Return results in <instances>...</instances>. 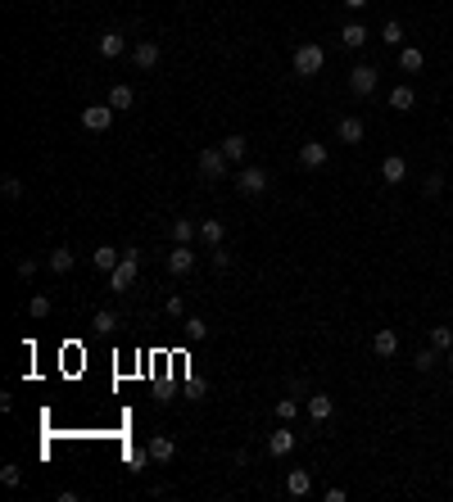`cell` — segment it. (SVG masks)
Masks as SVG:
<instances>
[{"instance_id":"obj_13","label":"cell","mask_w":453,"mask_h":502,"mask_svg":"<svg viewBox=\"0 0 453 502\" xmlns=\"http://www.w3.org/2000/svg\"><path fill=\"white\" fill-rule=\"evenodd\" d=\"M132 64H137L141 72H150L159 64V45L154 41H137V45H132Z\"/></svg>"},{"instance_id":"obj_42","label":"cell","mask_w":453,"mask_h":502,"mask_svg":"<svg viewBox=\"0 0 453 502\" xmlns=\"http://www.w3.org/2000/svg\"><path fill=\"white\" fill-rule=\"evenodd\" d=\"M449 136H453V127H449Z\"/></svg>"},{"instance_id":"obj_8","label":"cell","mask_w":453,"mask_h":502,"mask_svg":"<svg viewBox=\"0 0 453 502\" xmlns=\"http://www.w3.org/2000/svg\"><path fill=\"white\" fill-rule=\"evenodd\" d=\"M304 412H309L313 425H322V421H331V416H336V403H331V394H309Z\"/></svg>"},{"instance_id":"obj_29","label":"cell","mask_w":453,"mask_h":502,"mask_svg":"<svg viewBox=\"0 0 453 502\" xmlns=\"http://www.w3.org/2000/svg\"><path fill=\"white\" fill-rule=\"evenodd\" d=\"M431 349H439V353L453 349V326H431Z\"/></svg>"},{"instance_id":"obj_24","label":"cell","mask_w":453,"mask_h":502,"mask_svg":"<svg viewBox=\"0 0 453 502\" xmlns=\"http://www.w3.org/2000/svg\"><path fill=\"white\" fill-rule=\"evenodd\" d=\"M195 236H200V227L191 217H173V244H191Z\"/></svg>"},{"instance_id":"obj_32","label":"cell","mask_w":453,"mask_h":502,"mask_svg":"<svg viewBox=\"0 0 453 502\" xmlns=\"http://www.w3.org/2000/svg\"><path fill=\"white\" fill-rule=\"evenodd\" d=\"M0 190H5V200H23V181L14 173H5L0 177Z\"/></svg>"},{"instance_id":"obj_5","label":"cell","mask_w":453,"mask_h":502,"mask_svg":"<svg viewBox=\"0 0 453 502\" xmlns=\"http://www.w3.org/2000/svg\"><path fill=\"white\" fill-rule=\"evenodd\" d=\"M227 168H231V158L218 150V145H209V150H200V173L209 177V181H223L227 177Z\"/></svg>"},{"instance_id":"obj_30","label":"cell","mask_w":453,"mask_h":502,"mask_svg":"<svg viewBox=\"0 0 453 502\" xmlns=\"http://www.w3.org/2000/svg\"><path fill=\"white\" fill-rule=\"evenodd\" d=\"M28 317H32V322H46V317H50V299H46V295H32V299H28Z\"/></svg>"},{"instance_id":"obj_40","label":"cell","mask_w":453,"mask_h":502,"mask_svg":"<svg viewBox=\"0 0 453 502\" xmlns=\"http://www.w3.org/2000/svg\"><path fill=\"white\" fill-rule=\"evenodd\" d=\"M340 5H349V9H367L372 0H340Z\"/></svg>"},{"instance_id":"obj_41","label":"cell","mask_w":453,"mask_h":502,"mask_svg":"<svg viewBox=\"0 0 453 502\" xmlns=\"http://www.w3.org/2000/svg\"><path fill=\"white\" fill-rule=\"evenodd\" d=\"M444 362H449V371H453V349H449V353H444Z\"/></svg>"},{"instance_id":"obj_34","label":"cell","mask_w":453,"mask_h":502,"mask_svg":"<svg viewBox=\"0 0 453 502\" xmlns=\"http://www.w3.org/2000/svg\"><path fill=\"white\" fill-rule=\"evenodd\" d=\"M95 330H118V312L114 308H100V312H95Z\"/></svg>"},{"instance_id":"obj_28","label":"cell","mask_w":453,"mask_h":502,"mask_svg":"<svg viewBox=\"0 0 453 502\" xmlns=\"http://www.w3.org/2000/svg\"><path fill=\"white\" fill-rule=\"evenodd\" d=\"M381 41H385V45H395V50L403 45V23H399V18H385V28H381Z\"/></svg>"},{"instance_id":"obj_22","label":"cell","mask_w":453,"mask_h":502,"mask_svg":"<svg viewBox=\"0 0 453 502\" xmlns=\"http://www.w3.org/2000/svg\"><path fill=\"white\" fill-rule=\"evenodd\" d=\"M218 150H223V154L231 158V163H240L250 145H245V136H240V131H231V136H223V145H218Z\"/></svg>"},{"instance_id":"obj_12","label":"cell","mask_w":453,"mask_h":502,"mask_svg":"<svg viewBox=\"0 0 453 502\" xmlns=\"http://www.w3.org/2000/svg\"><path fill=\"white\" fill-rule=\"evenodd\" d=\"M336 136H340V141H345V145H358V141L367 136V127H363V118H353V114H349V118H340V122H336Z\"/></svg>"},{"instance_id":"obj_31","label":"cell","mask_w":453,"mask_h":502,"mask_svg":"<svg viewBox=\"0 0 453 502\" xmlns=\"http://www.w3.org/2000/svg\"><path fill=\"white\" fill-rule=\"evenodd\" d=\"M295 416H299V403H295V398H277V421H286V425H290Z\"/></svg>"},{"instance_id":"obj_15","label":"cell","mask_w":453,"mask_h":502,"mask_svg":"<svg viewBox=\"0 0 453 502\" xmlns=\"http://www.w3.org/2000/svg\"><path fill=\"white\" fill-rule=\"evenodd\" d=\"M372 353H376V358H395V353H399V335H395V330H376V335H372Z\"/></svg>"},{"instance_id":"obj_23","label":"cell","mask_w":453,"mask_h":502,"mask_svg":"<svg viewBox=\"0 0 453 502\" xmlns=\"http://www.w3.org/2000/svg\"><path fill=\"white\" fill-rule=\"evenodd\" d=\"M200 240L209 244V249H218V244L227 240V231H223V222H218V217H209V222H200Z\"/></svg>"},{"instance_id":"obj_17","label":"cell","mask_w":453,"mask_h":502,"mask_svg":"<svg viewBox=\"0 0 453 502\" xmlns=\"http://www.w3.org/2000/svg\"><path fill=\"white\" fill-rule=\"evenodd\" d=\"M367 36H372V32H367V28H363L358 18H353V23H345V28H340V41H345L349 50H363V45H367Z\"/></svg>"},{"instance_id":"obj_20","label":"cell","mask_w":453,"mask_h":502,"mask_svg":"<svg viewBox=\"0 0 453 502\" xmlns=\"http://www.w3.org/2000/svg\"><path fill=\"white\" fill-rule=\"evenodd\" d=\"M286 493H290V498L313 493V475H309V471H290V475H286Z\"/></svg>"},{"instance_id":"obj_16","label":"cell","mask_w":453,"mask_h":502,"mask_svg":"<svg viewBox=\"0 0 453 502\" xmlns=\"http://www.w3.org/2000/svg\"><path fill=\"white\" fill-rule=\"evenodd\" d=\"M118 263H122V249H109V244H100V249L91 253V267H95V272H105V276L114 272Z\"/></svg>"},{"instance_id":"obj_33","label":"cell","mask_w":453,"mask_h":502,"mask_svg":"<svg viewBox=\"0 0 453 502\" xmlns=\"http://www.w3.org/2000/svg\"><path fill=\"white\" fill-rule=\"evenodd\" d=\"M435 362H439V349H431V344H426V349L417 353V358H412V366H417V371H431Z\"/></svg>"},{"instance_id":"obj_27","label":"cell","mask_w":453,"mask_h":502,"mask_svg":"<svg viewBox=\"0 0 453 502\" xmlns=\"http://www.w3.org/2000/svg\"><path fill=\"white\" fill-rule=\"evenodd\" d=\"M109 104H114V109H132V104H137V91H132V87H122V82H118V87L109 91Z\"/></svg>"},{"instance_id":"obj_11","label":"cell","mask_w":453,"mask_h":502,"mask_svg":"<svg viewBox=\"0 0 453 502\" xmlns=\"http://www.w3.org/2000/svg\"><path fill=\"white\" fill-rule=\"evenodd\" d=\"M326 158H331V154H326L322 141H304V145H299V163H304V168H326Z\"/></svg>"},{"instance_id":"obj_18","label":"cell","mask_w":453,"mask_h":502,"mask_svg":"<svg viewBox=\"0 0 453 502\" xmlns=\"http://www.w3.org/2000/svg\"><path fill=\"white\" fill-rule=\"evenodd\" d=\"M399 68L403 72H422L426 68V50H417V45H399Z\"/></svg>"},{"instance_id":"obj_25","label":"cell","mask_w":453,"mask_h":502,"mask_svg":"<svg viewBox=\"0 0 453 502\" xmlns=\"http://www.w3.org/2000/svg\"><path fill=\"white\" fill-rule=\"evenodd\" d=\"M73 263H78V258H73V249H50V258H46V267H50V272H59V276L73 272Z\"/></svg>"},{"instance_id":"obj_2","label":"cell","mask_w":453,"mask_h":502,"mask_svg":"<svg viewBox=\"0 0 453 502\" xmlns=\"http://www.w3.org/2000/svg\"><path fill=\"white\" fill-rule=\"evenodd\" d=\"M290 64H295V77H317L322 64H326V50L317 41H304V45H295V59H290Z\"/></svg>"},{"instance_id":"obj_1","label":"cell","mask_w":453,"mask_h":502,"mask_svg":"<svg viewBox=\"0 0 453 502\" xmlns=\"http://www.w3.org/2000/svg\"><path fill=\"white\" fill-rule=\"evenodd\" d=\"M137 267H141V249L132 244V249H122V263L109 272V290H114V295H127V290L137 285Z\"/></svg>"},{"instance_id":"obj_38","label":"cell","mask_w":453,"mask_h":502,"mask_svg":"<svg viewBox=\"0 0 453 502\" xmlns=\"http://www.w3.org/2000/svg\"><path fill=\"white\" fill-rule=\"evenodd\" d=\"M14 267H18V276H23V280H32V276H36V258H18Z\"/></svg>"},{"instance_id":"obj_37","label":"cell","mask_w":453,"mask_h":502,"mask_svg":"<svg viewBox=\"0 0 453 502\" xmlns=\"http://www.w3.org/2000/svg\"><path fill=\"white\" fill-rule=\"evenodd\" d=\"M0 480H5L9 489H18V484H23V471H18V466H0Z\"/></svg>"},{"instance_id":"obj_10","label":"cell","mask_w":453,"mask_h":502,"mask_svg":"<svg viewBox=\"0 0 453 502\" xmlns=\"http://www.w3.org/2000/svg\"><path fill=\"white\" fill-rule=\"evenodd\" d=\"M381 177L390 181V186H399V181L408 177V158H403V154H385L381 158Z\"/></svg>"},{"instance_id":"obj_26","label":"cell","mask_w":453,"mask_h":502,"mask_svg":"<svg viewBox=\"0 0 453 502\" xmlns=\"http://www.w3.org/2000/svg\"><path fill=\"white\" fill-rule=\"evenodd\" d=\"M181 326H186V339H191V344H204V339H209V322H204V317H186Z\"/></svg>"},{"instance_id":"obj_39","label":"cell","mask_w":453,"mask_h":502,"mask_svg":"<svg viewBox=\"0 0 453 502\" xmlns=\"http://www.w3.org/2000/svg\"><path fill=\"white\" fill-rule=\"evenodd\" d=\"M227 263H231V253L223 249V244H218V249H213V267H227Z\"/></svg>"},{"instance_id":"obj_21","label":"cell","mask_w":453,"mask_h":502,"mask_svg":"<svg viewBox=\"0 0 453 502\" xmlns=\"http://www.w3.org/2000/svg\"><path fill=\"white\" fill-rule=\"evenodd\" d=\"M412 104H417V91H412V87H395V91H390V109H395V114H408Z\"/></svg>"},{"instance_id":"obj_19","label":"cell","mask_w":453,"mask_h":502,"mask_svg":"<svg viewBox=\"0 0 453 502\" xmlns=\"http://www.w3.org/2000/svg\"><path fill=\"white\" fill-rule=\"evenodd\" d=\"M145 448H150V457H154V462H173V457H177V444H173L168 435H154Z\"/></svg>"},{"instance_id":"obj_35","label":"cell","mask_w":453,"mask_h":502,"mask_svg":"<svg viewBox=\"0 0 453 502\" xmlns=\"http://www.w3.org/2000/svg\"><path fill=\"white\" fill-rule=\"evenodd\" d=\"M164 312L173 317V322H186V303H181L177 295H168V303H164Z\"/></svg>"},{"instance_id":"obj_14","label":"cell","mask_w":453,"mask_h":502,"mask_svg":"<svg viewBox=\"0 0 453 502\" xmlns=\"http://www.w3.org/2000/svg\"><path fill=\"white\" fill-rule=\"evenodd\" d=\"M290 448H295V430H290V425L281 421V430H277V435H267V452H272V457H286Z\"/></svg>"},{"instance_id":"obj_6","label":"cell","mask_w":453,"mask_h":502,"mask_svg":"<svg viewBox=\"0 0 453 502\" xmlns=\"http://www.w3.org/2000/svg\"><path fill=\"white\" fill-rule=\"evenodd\" d=\"M267 181H272V177H267V168H240V177H236V190L240 195H263L267 190Z\"/></svg>"},{"instance_id":"obj_4","label":"cell","mask_w":453,"mask_h":502,"mask_svg":"<svg viewBox=\"0 0 453 502\" xmlns=\"http://www.w3.org/2000/svg\"><path fill=\"white\" fill-rule=\"evenodd\" d=\"M114 114H118V109L114 104H87V109H82V127H87V131H109V127H114Z\"/></svg>"},{"instance_id":"obj_3","label":"cell","mask_w":453,"mask_h":502,"mask_svg":"<svg viewBox=\"0 0 453 502\" xmlns=\"http://www.w3.org/2000/svg\"><path fill=\"white\" fill-rule=\"evenodd\" d=\"M376 82H381V68H372V64H358L349 72V91L358 95V100H367V95L376 91Z\"/></svg>"},{"instance_id":"obj_9","label":"cell","mask_w":453,"mask_h":502,"mask_svg":"<svg viewBox=\"0 0 453 502\" xmlns=\"http://www.w3.org/2000/svg\"><path fill=\"white\" fill-rule=\"evenodd\" d=\"M122 55H127V36L118 28H105L100 32V59H122Z\"/></svg>"},{"instance_id":"obj_36","label":"cell","mask_w":453,"mask_h":502,"mask_svg":"<svg viewBox=\"0 0 453 502\" xmlns=\"http://www.w3.org/2000/svg\"><path fill=\"white\" fill-rule=\"evenodd\" d=\"M422 190H426V200H435V195L444 190V173H431V177L422 181Z\"/></svg>"},{"instance_id":"obj_7","label":"cell","mask_w":453,"mask_h":502,"mask_svg":"<svg viewBox=\"0 0 453 502\" xmlns=\"http://www.w3.org/2000/svg\"><path fill=\"white\" fill-rule=\"evenodd\" d=\"M168 272H173V276H191L195 272V249H191V244H173V253H168Z\"/></svg>"}]
</instances>
